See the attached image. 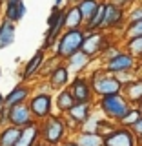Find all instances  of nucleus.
<instances>
[{
	"label": "nucleus",
	"mask_w": 142,
	"mask_h": 146,
	"mask_svg": "<svg viewBox=\"0 0 142 146\" xmlns=\"http://www.w3.org/2000/svg\"><path fill=\"white\" fill-rule=\"evenodd\" d=\"M38 124H40V139L46 146H62V143L67 139L69 128H67L64 115H60V113H51L44 121H40Z\"/></svg>",
	"instance_id": "1"
},
{
	"label": "nucleus",
	"mask_w": 142,
	"mask_h": 146,
	"mask_svg": "<svg viewBox=\"0 0 142 146\" xmlns=\"http://www.w3.org/2000/svg\"><path fill=\"white\" fill-rule=\"evenodd\" d=\"M88 79L91 82V88H93L95 99L100 97H108V95H115V93H122L124 84L118 80L117 75L108 73L102 66L93 70L91 73H88Z\"/></svg>",
	"instance_id": "2"
},
{
	"label": "nucleus",
	"mask_w": 142,
	"mask_h": 146,
	"mask_svg": "<svg viewBox=\"0 0 142 146\" xmlns=\"http://www.w3.org/2000/svg\"><path fill=\"white\" fill-rule=\"evenodd\" d=\"M95 108L100 110L102 117H106V119L118 124L122 121V117L127 113V110L131 108V104L126 99L124 93H115V95H108V97L97 99L95 100Z\"/></svg>",
	"instance_id": "3"
},
{
	"label": "nucleus",
	"mask_w": 142,
	"mask_h": 146,
	"mask_svg": "<svg viewBox=\"0 0 142 146\" xmlns=\"http://www.w3.org/2000/svg\"><path fill=\"white\" fill-rule=\"evenodd\" d=\"M84 36H86V31L82 29H64L62 35L58 36L57 40V46L53 48V55H57L60 60L66 62L71 55H75L77 51L82 49V44H84Z\"/></svg>",
	"instance_id": "4"
},
{
	"label": "nucleus",
	"mask_w": 142,
	"mask_h": 146,
	"mask_svg": "<svg viewBox=\"0 0 142 146\" xmlns=\"http://www.w3.org/2000/svg\"><path fill=\"white\" fill-rule=\"evenodd\" d=\"M27 106H29L31 113H33V119L36 122H40L53 113V108H55L53 95L49 91H36V93H33L29 97Z\"/></svg>",
	"instance_id": "5"
},
{
	"label": "nucleus",
	"mask_w": 142,
	"mask_h": 146,
	"mask_svg": "<svg viewBox=\"0 0 142 146\" xmlns=\"http://www.w3.org/2000/svg\"><path fill=\"white\" fill-rule=\"evenodd\" d=\"M111 42H113L111 33L102 31V29H100V31H91V33H86V36H84L82 51L88 55V57L95 58V57H98V55L102 53Z\"/></svg>",
	"instance_id": "6"
},
{
	"label": "nucleus",
	"mask_w": 142,
	"mask_h": 146,
	"mask_svg": "<svg viewBox=\"0 0 142 146\" xmlns=\"http://www.w3.org/2000/svg\"><path fill=\"white\" fill-rule=\"evenodd\" d=\"M69 91L73 93L77 102H88V104H95V93L91 88V82L88 79V75H75L71 77L69 84H67Z\"/></svg>",
	"instance_id": "7"
},
{
	"label": "nucleus",
	"mask_w": 142,
	"mask_h": 146,
	"mask_svg": "<svg viewBox=\"0 0 142 146\" xmlns=\"http://www.w3.org/2000/svg\"><path fill=\"white\" fill-rule=\"evenodd\" d=\"M95 104H88V102H77L69 111L64 113V119L67 122V128L71 130V133L79 131V128L88 121V117L93 113Z\"/></svg>",
	"instance_id": "8"
},
{
	"label": "nucleus",
	"mask_w": 142,
	"mask_h": 146,
	"mask_svg": "<svg viewBox=\"0 0 142 146\" xmlns=\"http://www.w3.org/2000/svg\"><path fill=\"white\" fill-rule=\"evenodd\" d=\"M139 60L133 57L131 53H127L126 49H122L120 53H117L113 58H109L108 62L102 64V68L108 73H113V75H118V73H126V71H133L137 68Z\"/></svg>",
	"instance_id": "9"
},
{
	"label": "nucleus",
	"mask_w": 142,
	"mask_h": 146,
	"mask_svg": "<svg viewBox=\"0 0 142 146\" xmlns=\"http://www.w3.org/2000/svg\"><path fill=\"white\" fill-rule=\"evenodd\" d=\"M126 26V9L115 6V4L106 0V15H104V22H102V31H111L115 29H124Z\"/></svg>",
	"instance_id": "10"
},
{
	"label": "nucleus",
	"mask_w": 142,
	"mask_h": 146,
	"mask_svg": "<svg viewBox=\"0 0 142 146\" xmlns=\"http://www.w3.org/2000/svg\"><path fill=\"white\" fill-rule=\"evenodd\" d=\"M46 58H48V51H44L42 48H38L36 51L33 53V57L27 58V62L24 64V68H22L20 71V79L24 82H29L31 79H35V77H38L40 70H42Z\"/></svg>",
	"instance_id": "11"
},
{
	"label": "nucleus",
	"mask_w": 142,
	"mask_h": 146,
	"mask_svg": "<svg viewBox=\"0 0 142 146\" xmlns=\"http://www.w3.org/2000/svg\"><path fill=\"white\" fill-rule=\"evenodd\" d=\"M104 146H139V137L131 131V128L117 126L111 135L104 137Z\"/></svg>",
	"instance_id": "12"
},
{
	"label": "nucleus",
	"mask_w": 142,
	"mask_h": 146,
	"mask_svg": "<svg viewBox=\"0 0 142 146\" xmlns=\"http://www.w3.org/2000/svg\"><path fill=\"white\" fill-rule=\"evenodd\" d=\"M7 122L11 126H17V128H26L27 124L35 122L33 119V113H31L27 102L24 104H18V106H11L7 108Z\"/></svg>",
	"instance_id": "13"
},
{
	"label": "nucleus",
	"mask_w": 142,
	"mask_h": 146,
	"mask_svg": "<svg viewBox=\"0 0 142 146\" xmlns=\"http://www.w3.org/2000/svg\"><path fill=\"white\" fill-rule=\"evenodd\" d=\"M71 80V73L67 70L66 62H58L57 66L53 68V71L48 75V84H49V90L53 91H60L64 88H67V84H69Z\"/></svg>",
	"instance_id": "14"
},
{
	"label": "nucleus",
	"mask_w": 142,
	"mask_h": 146,
	"mask_svg": "<svg viewBox=\"0 0 142 146\" xmlns=\"http://www.w3.org/2000/svg\"><path fill=\"white\" fill-rule=\"evenodd\" d=\"M33 95V91L27 84H17L15 88H11V91L6 95V99H4V106L6 108H11V106H18V104H24L29 100V97Z\"/></svg>",
	"instance_id": "15"
},
{
	"label": "nucleus",
	"mask_w": 142,
	"mask_h": 146,
	"mask_svg": "<svg viewBox=\"0 0 142 146\" xmlns=\"http://www.w3.org/2000/svg\"><path fill=\"white\" fill-rule=\"evenodd\" d=\"M91 60L93 58L88 57L84 51H77L75 55H71L69 58L66 60V66H67V70H69L71 73V77H75V75H84V71L88 70V66L91 64Z\"/></svg>",
	"instance_id": "16"
},
{
	"label": "nucleus",
	"mask_w": 142,
	"mask_h": 146,
	"mask_svg": "<svg viewBox=\"0 0 142 146\" xmlns=\"http://www.w3.org/2000/svg\"><path fill=\"white\" fill-rule=\"evenodd\" d=\"M38 139H40V124L35 121L20 130V137H18L15 146H35Z\"/></svg>",
	"instance_id": "17"
},
{
	"label": "nucleus",
	"mask_w": 142,
	"mask_h": 146,
	"mask_svg": "<svg viewBox=\"0 0 142 146\" xmlns=\"http://www.w3.org/2000/svg\"><path fill=\"white\" fill-rule=\"evenodd\" d=\"M53 102H55V108H57V113L64 115L66 111H69V110L75 106L77 100L73 97V93L69 91V88H64L60 91H57V95L53 97Z\"/></svg>",
	"instance_id": "18"
},
{
	"label": "nucleus",
	"mask_w": 142,
	"mask_h": 146,
	"mask_svg": "<svg viewBox=\"0 0 142 146\" xmlns=\"http://www.w3.org/2000/svg\"><path fill=\"white\" fill-rule=\"evenodd\" d=\"M17 36V24L7 18H2L0 20V49L9 48L13 42H15Z\"/></svg>",
	"instance_id": "19"
},
{
	"label": "nucleus",
	"mask_w": 142,
	"mask_h": 146,
	"mask_svg": "<svg viewBox=\"0 0 142 146\" xmlns=\"http://www.w3.org/2000/svg\"><path fill=\"white\" fill-rule=\"evenodd\" d=\"M122 93L126 95V99L129 100L131 106H139L142 102V77H137L131 82L124 84V90Z\"/></svg>",
	"instance_id": "20"
},
{
	"label": "nucleus",
	"mask_w": 142,
	"mask_h": 146,
	"mask_svg": "<svg viewBox=\"0 0 142 146\" xmlns=\"http://www.w3.org/2000/svg\"><path fill=\"white\" fill-rule=\"evenodd\" d=\"M26 15V4L24 0H7L6 2V11H4V18L11 22H20Z\"/></svg>",
	"instance_id": "21"
},
{
	"label": "nucleus",
	"mask_w": 142,
	"mask_h": 146,
	"mask_svg": "<svg viewBox=\"0 0 142 146\" xmlns=\"http://www.w3.org/2000/svg\"><path fill=\"white\" fill-rule=\"evenodd\" d=\"M84 27V18L77 6H67L64 9V29H80Z\"/></svg>",
	"instance_id": "22"
},
{
	"label": "nucleus",
	"mask_w": 142,
	"mask_h": 146,
	"mask_svg": "<svg viewBox=\"0 0 142 146\" xmlns=\"http://www.w3.org/2000/svg\"><path fill=\"white\" fill-rule=\"evenodd\" d=\"M104 15H106V0H100L98 9L95 11V15L84 24L82 29H84L86 33H91V31H100V29H102V22H104Z\"/></svg>",
	"instance_id": "23"
},
{
	"label": "nucleus",
	"mask_w": 142,
	"mask_h": 146,
	"mask_svg": "<svg viewBox=\"0 0 142 146\" xmlns=\"http://www.w3.org/2000/svg\"><path fill=\"white\" fill-rule=\"evenodd\" d=\"M20 130L22 128H17L11 124L0 128V146H15L18 137H20Z\"/></svg>",
	"instance_id": "24"
},
{
	"label": "nucleus",
	"mask_w": 142,
	"mask_h": 146,
	"mask_svg": "<svg viewBox=\"0 0 142 146\" xmlns=\"http://www.w3.org/2000/svg\"><path fill=\"white\" fill-rule=\"evenodd\" d=\"M73 139L79 146H104V139L98 133H82V131H75Z\"/></svg>",
	"instance_id": "25"
},
{
	"label": "nucleus",
	"mask_w": 142,
	"mask_h": 146,
	"mask_svg": "<svg viewBox=\"0 0 142 146\" xmlns=\"http://www.w3.org/2000/svg\"><path fill=\"white\" fill-rule=\"evenodd\" d=\"M98 4H100V0H80V2L77 4V7H79L82 18H84V24L95 15V11L98 9Z\"/></svg>",
	"instance_id": "26"
},
{
	"label": "nucleus",
	"mask_w": 142,
	"mask_h": 146,
	"mask_svg": "<svg viewBox=\"0 0 142 146\" xmlns=\"http://www.w3.org/2000/svg\"><path fill=\"white\" fill-rule=\"evenodd\" d=\"M124 49L127 53H131L133 57L139 60L142 57V36H133V38H126L124 40Z\"/></svg>",
	"instance_id": "27"
},
{
	"label": "nucleus",
	"mask_w": 142,
	"mask_h": 146,
	"mask_svg": "<svg viewBox=\"0 0 142 146\" xmlns=\"http://www.w3.org/2000/svg\"><path fill=\"white\" fill-rule=\"evenodd\" d=\"M142 117V111L139 110V106H131L127 110V113L122 117V121L118 122V126H124V128H133V124L139 119Z\"/></svg>",
	"instance_id": "28"
},
{
	"label": "nucleus",
	"mask_w": 142,
	"mask_h": 146,
	"mask_svg": "<svg viewBox=\"0 0 142 146\" xmlns=\"http://www.w3.org/2000/svg\"><path fill=\"white\" fill-rule=\"evenodd\" d=\"M133 36H142V20L129 22V24L124 26V29H122V40L133 38Z\"/></svg>",
	"instance_id": "29"
},
{
	"label": "nucleus",
	"mask_w": 142,
	"mask_h": 146,
	"mask_svg": "<svg viewBox=\"0 0 142 146\" xmlns=\"http://www.w3.org/2000/svg\"><path fill=\"white\" fill-rule=\"evenodd\" d=\"M100 119H102V117H97L95 113H91V115L88 117V121H86L84 124L79 128V131H82V133H97V131H98Z\"/></svg>",
	"instance_id": "30"
},
{
	"label": "nucleus",
	"mask_w": 142,
	"mask_h": 146,
	"mask_svg": "<svg viewBox=\"0 0 142 146\" xmlns=\"http://www.w3.org/2000/svg\"><path fill=\"white\" fill-rule=\"evenodd\" d=\"M117 126H118L117 122H113V121H109V119L102 117V119H100V122H98V131H97V133H98V135L104 139V137L111 135L113 131L117 130Z\"/></svg>",
	"instance_id": "31"
},
{
	"label": "nucleus",
	"mask_w": 142,
	"mask_h": 146,
	"mask_svg": "<svg viewBox=\"0 0 142 146\" xmlns=\"http://www.w3.org/2000/svg\"><path fill=\"white\" fill-rule=\"evenodd\" d=\"M137 20H142V2L133 4V6L126 11V24L137 22Z\"/></svg>",
	"instance_id": "32"
},
{
	"label": "nucleus",
	"mask_w": 142,
	"mask_h": 146,
	"mask_svg": "<svg viewBox=\"0 0 142 146\" xmlns=\"http://www.w3.org/2000/svg\"><path fill=\"white\" fill-rule=\"evenodd\" d=\"M122 49H124V48H120V46H118V44L111 42V44H109V46H108L106 49H104L102 53L98 55V57H100V62H102V64H104V62H108L109 58H113V57H115L117 53H120Z\"/></svg>",
	"instance_id": "33"
},
{
	"label": "nucleus",
	"mask_w": 142,
	"mask_h": 146,
	"mask_svg": "<svg viewBox=\"0 0 142 146\" xmlns=\"http://www.w3.org/2000/svg\"><path fill=\"white\" fill-rule=\"evenodd\" d=\"M62 13H64V9L51 7V13H49V17H48V27H51V26H55V24H57V22L60 20Z\"/></svg>",
	"instance_id": "34"
},
{
	"label": "nucleus",
	"mask_w": 142,
	"mask_h": 146,
	"mask_svg": "<svg viewBox=\"0 0 142 146\" xmlns=\"http://www.w3.org/2000/svg\"><path fill=\"white\" fill-rule=\"evenodd\" d=\"M108 2L115 4V6L122 7V9H127V7H131V6L135 4V0H108Z\"/></svg>",
	"instance_id": "35"
},
{
	"label": "nucleus",
	"mask_w": 142,
	"mask_h": 146,
	"mask_svg": "<svg viewBox=\"0 0 142 146\" xmlns=\"http://www.w3.org/2000/svg\"><path fill=\"white\" fill-rule=\"evenodd\" d=\"M7 124H9V122H7V108L2 106V108H0V128H4Z\"/></svg>",
	"instance_id": "36"
},
{
	"label": "nucleus",
	"mask_w": 142,
	"mask_h": 146,
	"mask_svg": "<svg viewBox=\"0 0 142 146\" xmlns=\"http://www.w3.org/2000/svg\"><path fill=\"white\" fill-rule=\"evenodd\" d=\"M131 131H133V133H135L137 137H139V139L142 137V117H140L139 121H137L135 124H133V128H131Z\"/></svg>",
	"instance_id": "37"
},
{
	"label": "nucleus",
	"mask_w": 142,
	"mask_h": 146,
	"mask_svg": "<svg viewBox=\"0 0 142 146\" xmlns=\"http://www.w3.org/2000/svg\"><path fill=\"white\" fill-rule=\"evenodd\" d=\"M53 7L66 9V7H67V0H55V2H53Z\"/></svg>",
	"instance_id": "38"
},
{
	"label": "nucleus",
	"mask_w": 142,
	"mask_h": 146,
	"mask_svg": "<svg viewBox=\"0 0 142 146\" xmlns=\"http://www.w3.org/2000/svg\"><path fill=\"white\" fill-rule=\"evenodd\" d=\"M62 146H79V144H77V143H75V139L71 137V139H66V141H64Z\"/></svg>",
	"instance_id": "39"
},
{
	"label": "nucleus",
	"mask_w": 142,
	"mask_h": 146,
	"mask_svg": "<svg viewBox=\"0 0 142 146\" xmlns=\"http://www.w3.org/2000/svg\"><path fill=\"white\" fill-rule=\"evenodd\" d=\"M80 0H67V6H77Z\"/></svg>",
	"instance_id": "40"
},
{
	"label": "nucleus",
	"mask_w": 142,
	"mask_h": 146,
	"mask_svg": "<svg viewBox=\"0 0 142 146\" xmlns=\"http://www.w3.org/2000/svg\"><path fill=\"white\" fill-rule=\"evenodd\" d=\"M4 99H6V95H4V93H2V91H0V108H2V106H4Z\"/></svg>",
	"instance_id": "41"
},
{
	"label": "nucleus",
	"mask_w": 142,
	"mask_h": 146,
	"mask_svg": "<svg viewBox=\"0 0 142 146\" xmlns=\"http://www.w3.org/2000/svg\"><path fill=\"white\" fill-rule=\"evenodd\" d=\"M7 2V0H0V6H2V4H6Z\"/></svg>",
	"instance_id": "42"
},
{
	"label": "nucleus",
	"mask_w": 142,
	"mask_h": 146,
	"mask_svg": "<svg viewBox=\"0 0 142 146\" xmlns=\"http://www.w3.org/2000/svg\"><path fill=\"white\" fill-rule=\"evenodd\" d=\"M139 146H142V137H140V139H139Z\"/></svg>",
	"instance_id": "43"
},
{
	"label": "nucleus",
	"mask_w": 142,
	"mask_h": 146,
	"mask_svg": "<svg viewBox=\"0 0 142 146\" xmlns=\"http://www.w3.org/2000/svg\"><path fill=\"white\" fill-rule=\"evenodd\" d=\"M139 110H140V111H142V102H140V104H139Z\"/></svg>",
	"instance_id": "44"
},
{
	"label": "nucleus",
	"mask_w": 142,
	"mask_h": 146,
	"mask_svg": "<svg viewBox=\"0 0 142 146\" xmlns=\"http://www.w3.org/2000/svg\"><path fill=\"white\" fill-rule=\"evenodd\" d=\"M0 77H2V68H0Z\"/></svg>",
	"instance_id": "45"
},
{
	"label": "nucleus",
	"mask_w": 142,
	"mask_h": 146,
	"mask_svg": "<svg viewBox=\"0 0 142 146\" xmlns=\"http://www.w3.org/2000/svg\"><path fill=\"white\" fill-rule=\"evenodd\" d=\"M139 62H142V57H140V58H139Z\"/></svg>",
	"instance_id": "46"
}]
</instances>
